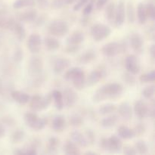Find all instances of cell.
<instances>
[{
  "label": "cell",
  "instance_id": "1",
  "mask_svg": "<svg viewBox=\"0 0 155 155\" xmlns=\"http://www.w3.org/2000/svg\"><path fill=\"white\" fill-rule=\"evenodd\" d=\"M123 91L124 87L120 83H107L95 91L92 96V101L95 103H99L107 99H116L120 96Z\"/></svg>",
  "mask_w": 155,
  "mask_h": 155
},
{
  "label": "cell",
  "instance_id": "2",
  "mask_svg": "<svg viewBox=\"0 0 155 155\" xmlns=\"http://www.w3.org/2000/svg\"><path fill=\"white\" fill-rule=\"evenodd\" d=\"M52 101V92H49L45 96L35 95L30 98L29 106L33 111H41L46 109Z\"/></svg>",
  "mask_w": 155,
  "mask_h": 155
},
{
  "label": "cell",
  "instance_id": "3",
  "mask_svg": "<svg viewBox=\"0 0 155 155\" xmlns=\"http://www.w3.org/2000/svg\"><path fill=\"white\" fill-rule=\"evenodd\" d=\"M47 30L49 34L54 37H63L69 32L68 23L62 19H54L49 23Z\"/></svg>",
  "mask_w": 155,
  "mask_h": 155
},
{
  "label": "cell",
  "instance_id": "4",
  "mask_svg": "<svg viewBox=\"0 0 155 155\" xmlns=\"http://www.w3.org/2000/svg\"><path fill=\"white\" fill-rule=\"evenodd\" d=\"M24 119L26 125L35 131L43 130L47 124L45 119L40 117L33 112H27L24 114Z\"/></svg>",
  "mask_w": 155,
  "mask_h": 155
},
{
  "label": "cell",
  "instance_id": "5",
  "mask_svg": "<svg viewBox=\"0 0 155 155\" xmlns=\"http://www.w3.org/2000/svg\"><path fill=\"white\" fill-rule=\"evenodd\" d=\"M127 51V45L117 42H111L107 43L101 48V51L106 57H114Z\"/></svg>",
  "mask_w": 155,
  "mask_h": 155
},
{
  "label": "cell",
  "instance_id": "6",
  "mask_svg": "<svg viewBox=\"0 0 155 155\" xmlns=\"http://www.w3.org/2000/svg\"><path fill=\"white\" fill-rule=\"evenodd\" d=\"M92 37L95 42H101L108 37L111 33V30L108 26L103 24H95L90 29Z\"/></svg>",
  "mask_w": 155,
  "mask_h": 155
},
{
  "label": "cell",
  "instance_id": "7",
  "mask_svg": "<svg viewBox=\"0 0 155 155\" xmlns=\"http://www.w3.org/2000/svg\"><path fill=\"white\" fill-rule=\"evenodd\" d=\"M43 68L44 63L42 58L36 55L30 58L28 62V66H27L29 75L31 76L32 77H37V76L42 74Z\"/></svg>",
  "mask_w": 155,
  "mask_h": 155
},
{
  "label": "cell",
  "instance_id": "8",
  "mask_svg": "<svg viewBox=\"0 0 155 155\" xmlns=\"http://www.w3.org/2000/svg\"><path fill=\"white\" fill-rule=\"evenodd\" d=\"M106 69L104 66L100 65L98 69L92 71L88 76L86 80V85L89 87L95 86L101 79L105 77Z\"/></svg>",
  "mask_w": 155,
  "mask_h": 155
},
{
  "label": "cell",
  "instance_id": "9",
  "mask_svg": "<svg viewBox=\"0 0 155 155\" xmlns=\"http://www.w3.org/2000/svg\"><path fill=\"white\" fill-rule=\"evenodd\" d=\"M150 104L148 105L145 101L142 100H137L134 103L133 110L136 114V117L139 120H144L146 117H149L150 113Z\"/></svg>",
  "mask_w": 155,
  "mask_h": 155
},
{
  "label": "cell",
  "instance_id": "10",
  "mask_svg": "<svg viewBox=\"0 0 155 155\" xmlns=\"http://www.w3.org/2000/svg\"><path fill=\"white\" fill-rule=\"evenodd\" d=\"M62 94H63L64 102L66 107L68 108L74 107L79 99V96L77 92L72 88L67 87L64 90V92Z\"/></svg>",
  "mask_w": 155,
  "mask_h": 155
},
{
  "label": "cell",
  "instance_id": "11",
  "mask_svg": "<svg viewBox=\"0 0 155 155\" xmlns=\"http://www.w3.org/2000/svg\"><path fill=\"white\" fill-rule=\"evenodd\" d=\"M125 67L128 72L134 75L140 72V63L138 58L134 54H129L128 56H127L125 59Z\"/></svg>",
  "mask_w": 155,
  "mask_h": 155
},
{
  "label": "cell",
  "instance_id": "12",
  "mask_svg": "<svg viewBox=\"0 0 155 155\" xmlns=\"http://www.w3.org/2000/svg\"><path fill=\"white\" fill-rule=\"evenodd\" d=\"M29 51L33 54H38L42 48V39L37 33H33L28 38L27 42Z\"/></svg>",
  "mask_w": 155,
  "mask_h": 155
},
{
  "label": "cell",
  "instance_id": "13",
  "mask_svg": "<svg viewBox=\"0 0 155 155\" xmlns=\"http://www.w3.org/2000/svg\"><path fill=\"white\" fill-rule=\"evenodd\" d=\"M15 24V19L12 15H8L7 11L2 10L0 12V28L12 30Z\"/></svg>",
  "mask_w": 155,
  "mask_h": 155
},
{
  "label": "cell",
  "instance_id": "14",
  "mask_svg": "<svg viewBox=\"0 0 155 155\" xmlns=\"http://www.w3.org/2000/svg\"><path fill=\"white\" fill-rule=\"evenodd\" d=\"M126 19V6L125 3L123 1H120L117 6H116V12H115L114 23L115 26L117 27H121L125 22Z\"/></svg>",
  "mask_w": 155,
  "mask_h": 155
},
{
  "label": "cell",
  "instance_id": "15",
  "mask_svg": "<svg viewBox=\"0 0 155 155\" xmlns=\"http://www.w3.org/2000/svg\"><path fill=\"white\" fill-rule=\"evenodd\" d=\"M37 12L33 8L27 9L24 12H18L16 15V18L20 22L32 23L37 17Z\"/></svg>",
  "mask_w": 155,
  "mask_h": 155
},
{
  "label": "cell",
  "instance_id": "16",
  "mask_svg": "<svg viewBox=\"0 0 155 155\" xmlns=\"http://www.w3.org/2000/svg\"><path fill=\"white\" fill-rule=\"evenodd\" d=\"M130 42L133 51L136 53H141L143 51L144 40L139 33H133L130 35Z\"/></svg>",
  "mask_w": 155,
  "mask_h": 155
},
{
  "label": "cell",
  "instance_id": "17",
  "mask_svg": "<svg viewBox=\"0 0 155 155\" xmlns=\"http://www.w3.org/2000/svg\"><path fill=\"white\" fill-rule=\"evenodd\" d=\"M123 146L122 141L118 136L113 135L107 138V151L111 153H118L122 150Z\"/></svg>",
  "mask_w": 155,
  "mask_h": 155
},
{
  "label": "cell",
  "instance_id": "18",
  "mask_svg": "<svg viewBox=\"0 0 155 155\" xmlns=\"http://www.w3.org/2000/svg\"><path fill=\"white\" fill-rule=\"evenodd\" d=\"M71 64V61L68 58H58L53 62V71L55 74H60L68 69Z\"/></svg>",
  "mask_w": 155,
  "mask_h": 155
},
{
  "label": "cell",
  "instance_id": "19",
  "mask_svg": "<svg viewBox=\"0 0 155 155\" xmlns=\"http://www.w3.org/2000/svg\"><path fill=\"white\" fill-rule=\"evenodd\" d=\"M85 39V35L80 30H74L67 38V45H80Z\"/></svg>",
  "mask_w": 155,
  "mask_h": 155
},
{
  "label": "cell",
  "instance_id": "20",
  "mask_svg": "<svg viewBox=\"0 0 155 155\" xmlns=\"http://www.w3.org/2000/svg\"><path fill=\"white\" fill-rule=\"evenodd\" d=\"M96 58V53L94 50L88 49L77 57V61L81 64H87Z\"/></svg>",
  "mask_w": 155,
  "mask_h": 155
},
{
  "label": "cell",
  "instance_id": "21",
  "mask_svg": "<svg viewBox=\"0 0 155 155\" xmlns=\"http://www.w3.org/2000/svg\"><path fill=\"white\" fill-rule=\"evenodd\" d=\"M118 114L120 116L124 119L130 120L133 117V109H132L131 105L127 101L122 102L117 107Z\"/></svg>",
  "mask_w": 155,
  "mask_h": 155
},
{
  "label": "cell",
  "instance_id": "22",
  "mask_svg": "<svg viewBox=\"0 0 155 155\" xmlns=\"http://www.w3.org/2000/svg\"><path fill=\"white\" fill-rule=\"evenodd\" d=\"M51 129L56 133H62L66 127V120L63 115H57L51 120Z\"/></svg>",
  "mask_w": 155,
  "mask_h": 155
},
{
  "label": "cell",
  "instance_id": "23",
  "mask_svg": "<svg viewBox=\"0 0 155 155\" xmlns=\"http://www.w3.org/2000/svg\"><path fill=\"white\" fill-rule=\"evenodd\" d=\"M11 97L14 101L18 102L20 104H26L30 101V96L29 94L22 91L14 90L11 92Z\"/></svg>",
  "mask_w": 155,
  "mask_h": 155
},
{
  "label": "cell",
  "instance_id": "24",
  "mask_svg": "<svg viewBox=\"0 0 155 155\" xmlns=\"http://www.w3.org/2000/svg\"><path fill=\"white\" fill-rule=\"evenodd\" d=\"M86 75H85L84 71H82L81 72L79 73L77 75H76L74 78L71 80V81L73 82V85H74V87L78 91H82L84 89V88L86 87Z\"/></svg>",
  "mask_w": 155,
  "mask_h": 155
},
{
  "label": "cell",
  "instance_id": "25",
  "mask_svg": "<svg viewBox=\"0 0 155 155\" xmlns=\"http://www.w3.org/2000/svg\"><path fill=\"white\" fill-rule=\"evenodd\" d=\"M71 138L73 142L81 148H86L89 145L86 136L79 131H74L71 133Z\"/></svg>",
  "mask_w": 155,
  "mask_h": 155
},
{
  "label": "cell",
  "instance_id": "26",
  "mask_svg": "<svg viewBox=\"0 0 155 155\" xmlns=\"http://www.w3.org/2000/svg\"><path fill=\"white\" fill-rule=\"evenodd\" d=\"M44 45L47 51H54L60 48L61 43L54 36H48L44 39Z\"/></svg>",
  "mask_w": 155,
  "mask_h": 155
},
{
  "label": "cell",
  "instance_id": "27",
  "mask_svg": "<svg viewBox=\"0 0 155 155\" xmlns=\"http://www.w3.org/2000/svg\"><path fill=\"white\" fill-rule=\"evenodd\" d=\"M64 151L68 155H79L80 154V150L79 146L76 145L73 141L68 140L64 146Z\"/></svg>",
  "mask_w": 155,
  "mask_h": 155
},
{
  "label": "cell",
  "instance_id": "28",
  "mask_svg": "<svg viewBox=\"0 0 155 155\" xmlns=\"http://www.w3.org/2000/svg\"><path fill=\"white\" fill-rule=\"evenodd\" d=\"M126 16L130 24H134L136 21V9L133 2H129L126 6Z\"/></svg>",
  "mask_w": 155,
  "mask_h": 155
},
{
  "label": "cell",
  "instance_id": "29",
  "mask_svg": "<svg viewBox=\"0 0 155 155\" xmlns=\"http://www.w3.org/2000/svg\"><path fill=\"white\" fill-rule=\"evenodd\" d=\"M117 133L119 136L122 139L128 140L135 137L134 132L131 128H129L127 126H120L117 130Z\"/></svg>",
  "mask_w": 155,
  "mask_h": 155
},
{
  "label": "cell",
  "instance_id": "30",
  "mask_svg": "<svg viewBox=\"0 0 155 155\" xmlns=\"http://www.w3.org/2000/svg\"><path fill=\"white\" fill-rule=\"evenodd\" d=\"M51 92H52V99L54 100V106H55L56 109L58 110H61L64 107L63 94L58 90H54Z\"/></svg>",
  "mask_w": 155,
  "mask_h": 155
},
{
  "label": "cell",
  "instance_id": "31",
  "mask_svg": "<svg viewBox=\"0 0 155 155\" xmlns=\"http://www.w3.org/2000/svg\"><path fill=\"white\" fill-rule=\"evenodd\" d=\"M13 32L15 33V36L18 39V41L22 42L25 39L26 36H27V33H26V30L24 27V26L21 24V23H17L13 27Z\"/></svg>",
  "mask_w": 155,
  "mask_h": 155
},
{
  "label": "cell",
  "instance_id": "32",
  "mask_svg": "<svg viewBox=\"0 0 155 155\" xmlns=\"http://www.w3.org/2000/svg\"><path fill=\"white\" fill-rule=\"evenodd\" d=\"M59 145H60V140L57 137H51L48 139V145L45 148V153L51 154H55Z\"/></svg>",
  "mask_w": 155,
  "mask_h": 155
},
{
  "label": "cell",
  "instance_id": "33",
  "mask_svg": "<svg viewBox=\"0 0 155 155\" xmlns=\"http://www.w3.org/2000/svg\"><path fill=\"white\" fill-rule=\"evenodd\" d=\"M136 17L138 18L139 22L140 24H145L148 21L146 12H145V5L143 3H139L137 6V12H136Z\"/></svg>",
  "mask_w": 155,
  "mask_h": 155
},
{
  "label": "cell",
  "instance_id": "34",
  "mask_svg": "<svg viewBox=\"0 0 155 155\" xmlns=\"http://www.w3.org/2000/svg\"><path fill=\"white\" fill-rule=\"evenodd\" d=\"M118 121V117L115 114L110 115L101 120V126L104 128H111L114 127Z\"/></svg>",
  "mask_w": 155,
  "mask_h": 155
},
{
  "label": "cell",
  "instance_id": "35",
  "mask_svg": "<svg viewBox=\"0 0 155 155\" xmlns=\"http://www.w3.org/2000/svg\"><path fill=\"white\" fill-rule=\"evenodd\" d=\"M115 12H116V4L115 2H110L107 5L105 8V17L109 22H114L115 16Z\"/></svg>",
  "mask_w": 155,
  "mask_h": 155
},
{
  "label": "cell",
  "instance_id": "36",
  "mask_svg": "<svg viewBox=\"0 0 155 155\" xmlns=\"http://www.w3.org/2000/svg\"><path fill=\"white\" fill-rule=\"evenodd\" d=\"M35 0H16L13 3V8L15 9L24 8H32L35 6Z\"/></svg>",
  "mask_w": 155,
  "mask_h": 155
},
{
  "label": "cell",
  "instance_id": "37",
  "mask_svg": "<svg viewBox=\"0 0 155 155\" xmlns=\"http://www.w3.org/2000/svg\"><path fill=\"white\" fill-rule=\"evenodd\" d=\"M25 137V133L23 130H16L12 133L11 136V142L13 144H19Z\"/></svg>",
  "mask_w": 155,
  "mask_h": 155
},
{
  "label": "cell",
  "instance_id": "38",
  "mask_svg": "<svg viewBox=\"0 0 155 155\" xmlns=\"http://www.w3.org/2000/svg\"><path fill=\"white\" fill-rule=\"evenodd\" d=\"M117 107L114 104L107 103V104H104L100 106L98 110H99V113L101 115H107L116 111Z\"/></svg>",
  "mask_w": 155,
  "mask_h": 155
},
{
  "label": "cell",
  "instance_id": "39",
  "mask_svg": "<svg viewBox=\"0 0 155 155\" xmlns=\"http://www.w3.org/2000/svg\"><path fill=\"white\" fill-rule=\"evenodd\" d=\"M84 123L83 117L79 114H73L70 117L68 124L73 127H80Z\"/></svg>",
  "mask_w": 155,
  "mask_h": 155
},
{
  "label": "cell",
  "instance_id": "40",
  "mask_svg": "<svg viewBox=\"0 0 155 155\" xmlns=\"http://www.w3.org/2000/svg\"><path fill=\"white\" fill-rule=\"evenodd\" d=\"M136 152L139 154H146L148 152V147L144 140H139L135 143L134 146Z\"/></svg>",
  "mask_w": 155,
  "mask_h": 155
},
{
  "label": "cell",
  "instance_id": "41",
  "mask_svg": "<svg viewBox=\"0 0 155 155\" xmlns=\"http://www.w3.org/2000/svg\"><path fill=\"white\" fill-rule=\"evenodd\" d=\"M123 81L129 86H134L136 84V79L134 77V74L130 72L124 73L122 75Z\"/></svg>",
  "mask_w": 155,
  "mask_h": 155
},
{
  "label": "cell",
  "instance_id": "42",
  "mask_svg": "<svg viewBox=\"0 0 155 155\" xmlns=\"http://www.w3.org/2000/svg\"><path fill=\"white\" fill-rule=\"evenodd\" d=\"M155 80V72L154 71L149 73L142 74L139 77V81L141 83H154Z\"/></svg>",
  "mask_w": 155,
  "mask_h": 155
},
{
  "label": "cell",
  "instance_id": "43",
  "mask_svg": "<svg viewBox=\"0 0 155 155\" xmlns=\"http://www.w3.org/2000/svg\"><path fill=\"white\" fill-rule=\"evenodd\" d=\"M82 71H83V70H82L81 68H77V67L71 68H70V69H68V71L65 72L64 77L65 80H71L76 75H77V74H78L80 72H81Z\"/></svg>",
  "mask_w": 155,
  "mask_h": 155
},
{
  "label": "cell",
  "instance_id": "44",
  "mask_svg": "<svg viewBox=\"0 0 155 155\" xmlns=\"http://www.w3.org/2000/svg\"><path fill=\"white\" fill-rule=\"evenodd\" d=\"M133 130L134 132L135 137H141L146 133V127L143 124H136L134 128H133Z\"/></svg>",
  "mask_w": 155,
  "mask_h": 155
},
{
  "label": "cell",
  "instance_id": "45",
  "mask_svg": "<svg viewBox=\"0 0 155 155\" xmlns=\"http://www.w3.org/2000/svg\"><path fill=\"white\" fill-rule=\"evenodd\" d=\"M154 91H155V86L154 85H149V86H146L145 89L142 91V95L147 99H151L154 95Z\"/></svg>",
  "mask_w": 155,
  "mask_h": 155
},
{
  "label": "cell",
  "instance_id": "46",
  "mask_svg": "<svg viewBox=\"0 0 155 155\" xmlns=\"http://www.w3.org/2000/svg\"><path fill=\"white\" fill-rule=\"evenodd\" d=\"M145 12L148 18L151 20H154L155 18V7L154 3L149 2L145 5Z\"/></svg>",
  "mask_w": 155,
  "mask_h": 155
},
{
  "label": "cell",
  "instance_id": "47",
  "mask_svg": "<svg viewBox=\"0 0 155 155\" xmlns=\"http://www.w3.org/2000/svg\"><path fill=\"white\" fill-rule=\"evenodd\" d=\"M46 80V76L43 74H41L40 75L37 76L36 77H33V86L35 88H39L44 84V83Z\"/></svg>",
  "mask_w": 155,
  "mask_h": 155
},
{
  "label": "cell",
  "instance_id": "48",
  "mask_svg": "<svg viewBox=\"0 0 155 155\" xmlns=\"http://www.w3.org/2000/svg\"><path fill=\"white\" fill-rule=\"evenodd\" d=\"M23 58H24V51H23L22 48L20 47H17L13 54L14 61L16 63H20L21 61H22Z\"/></svg>",
  "mask_w": 155,
  "mask_h": 155
},
{
  "label": "cell",
  "instance_id": "49",
  "mask_svg": "<svg viewBox=\"0 0 155 155\" xmlns=\"http://www.w3.org/2000/svg\"><path fill=\"white\" fill-rule=\"evenodd\" d=\"M47 21H48V15H45V14H42V15H39V17H36L35 21H33V24H34L35 27H39L44 25Z\"/></svg>",
  "mask_w": 155,
  "mask_h": 155
},
{
  "label": "cell",
  "instance_id": "50",
  "mask_svg": "<svg viewBox=\"0 0 155 155\" xmlns=\"http://www.w3.org/2000/svg\"><path fill=\"white\" fill-rule=\"evenodd\" d=\"M85 135H86V138L87 139V142L89 143V145H92L95 142V134L92 130H86L85 132Z\"/></svg>",
  "mask_w": 155,
  "mask_h": 155
},
{
  "label": "cell",
  "instance_id": "51",
  "mask_svg": "<svg viewBox=\"0 0 155 155\" xmlns=\"http://www.w3.org/2000/svg\"><path fill=\"white\" fill-rule=\"evenodd\" d=\"M2 122L4 124H5V125L8 126V127H14V126L16 125L17 122L16 120H15V118L12 117L11 116H5L3 117L2 118Z\"/></svg>",
  "mask_w": 155,
  "mask_h": 155
},
{
  "label": "cell",
  "instance_id": "52",
  "mask_svg": "<svg viewBox=\"0 0 155 155\" xmlns=\"http://www.w3.org/2000/svg\"><path fill=\"white\" fill-rule=\"evenodd\" d=\"M80 49V45H68L66 48L64 49V52L66 54H75L78 52Z\"/></svg>",
  "mask_w": 155,
  "mask_h": 155
},
{
  "label": "cell",
  "instance_id": "53",
  "mask_svg": "<svg viewBox=\"0 0 155 155\" xmlns=\"http://www.w3.org/2000/svg\"><path fill=\"white\" fill-rule=\"evenodd\" d=\"M122 149L124 154L135 155L137 154L134 147L131 146V145H125V146H123Z\"/></svg>",
  "mask_w": 155,
  "mask_h": 155
},
{
  "label": "cell",
  "instance_id": "54",
  "mask_svg": "<svg viewBox=\"0 0 155 155\" xmlns=\"http://www.w3.org/2000/svg\"><path fill=\"white\" fill-rule=\"evenodd\" d=\"M94 7V0H91L90 2L88 3L86 5V7L83 8V15H89L91 12L93 10Z\"/></svg>",
  "mask_w": 155,
  "mask_h": 155
},
{
  "label": "cell",
  "instance_id": "55",
  "mask_svg": "<svg viewBox=\"0 0 155 155\" xmlns=\"http://www.w3.org/2000/svg\"><path fill=\"white\" fill-rule=\"evenodd\" d=\"M64 5L65 4L64 0H54L51 4V7L53 9H56V10H57V9L61 8H63Z\"/></svg>",
  "mask_w": 155,
  "mask_h": 155
},
{
  "label": "cell",
  "instance_id": "56",
  "mask_svg": "<svg viewBox=\"0 0 155 155\" xmlns=\"http://www.w3.org/2000/svg\"><path fill=\"white\" fill-rule=\"evenodd\" d=\"M92 21V18L89 15H83V18L80 19V24H81L83 27H87L89 25V24Z\"/></svg>",
  "mask_w": 155,
  "mask_h": 155
},
{
  "label": "cell",
  "instance_id": "57",
  "mask_svg": "<svg viewBox=\"0 0 155 155\" xmlns=\"http://www.w3.org/2000/svg\"><path fill=\"white\" fill-rule=\"evenodd\" d=\"M88 2H89V0H78V2L74 6V12H77V11L80 10L83 8V6H84Z\"/></svg>",
  "mask_w": 155,
  "mask_h": 155
},
{
  "label": "cell",
  "instance_id": "58",
  "mask_svg": "<svg viewBox=\"0 0 155 155\" xmlns=\"http://www.w3.org/2000/svg\"><path fill=\"white\" fill-rule=\"evenodd\" d=\"M35 2L37 3L38 6L41 9H46L49 6V2L48 0H35Z\"/></svg>",
  "mask_w": 155,
  "mask_h": 155
},
{
  "label": "cell",
  "instance_id": "59",
  "mask_svg": "<svg viewBox=\"0 0 155 155\" xmlns=\"http://www.w3.org/2000/svg\"><path fill=\"white\" fill-rule=\"evenodd\" d=\"M109 2V0H97L96 2H95V6H96V8L98 10H101L104 8V6L105 5L107 4V2Z\"/></svg>",
  "mask_w": 155,
  "mask_h": 155
},
{
  "label": "cell",
  "instance_id": "60",
  "mask_svg": "<svg viewBox=\"0 0 155 155\" xmlns=\"http://www.w3.org/2000/svg\"><path fill=\"white\" fill-rule=\"evenodd\" d=\"M100 147L101 149L107 151V138H102L100 141Z\"/></svg>",
  "mask_w": 155,
  "mask_h": 155
},
{
  "label": "cell",
  "instance_id": "61",
  "mask_svg": "<svg viewBox=\"0 0 155 155\" xmlns=\"http://www.w3.org/2000/svg\"><path fill=\"white\" fill-rule=\"evenodd\" d=\"M149 52H150V54H151V58H152V59H154V57H155V45H152L151 47H150Z\"/></svg>",
  "mask_w": 155,
  "mask_h": 155
},
{
  "label": "cell",
  "instance_id": "62",
  "mask_svg": "<svg viewBox=\"0 0 155 155\" xmlns=\"http://www.w3.org/2000/svg\"><path fill=\"white\" fill-rule=\"evenodd\" d=\"M5 136V128L3 126L0 124V139Z\"/></svg>",
  "mask_w": 155,
  "mask_h": 155
},
{
  "label": "cell",
  "instance_id": "63",
  "mask_svg": "<svg viewBox=\"0 0 155 155\" xmlns=\"http://www.w3.org/2000/svg\"><path fill=\"white\" fill-rule=\"evenodd\" d=\"M76 1H77V0H64L65 5H68L73 4V3L75 2Z\"/></svg>",
  "mask_w": 155,
  "mask_h": 155
},
{
  "label": "cell",
  "instance_id": "64",
  "mask_svg": "<svg viewBox=\"0 0 155 155\" xmlns=\"http://www.w3.org/2000/svg\"><path fill=\"white\" fill-rule=\"evenodd\" d=\"M84 154H86V155H90V154L95 155V154H98V153H96V152H92V151H87V152L85 153Z\"/></svg>",
  "mask_w": 155,
  "mask_h": 155
}]
</instances>
